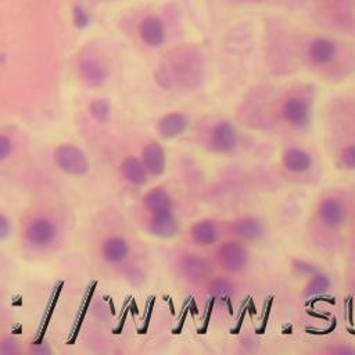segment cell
Returning a JSON list of instances; mask_svg holds the SVG:
<instances>
[{
    "label": "cell",
    "instance_id": "cell-24",
    "mask_svg": "<svg viewBox=\"0 0 355 355\" xmlns=\"http://www.w3.org/2000/svg\"><path fill=\"white\" fill-rule=\"evenodd\" d=\"M74 21L78 28H85L89 24V16L84 9L77 8L74 12Z\"/></svg>",
    "mask_w": 355,
    "mask_h": 355
},
{
    "label": "cell",
    "instance_id": "cell-3",
    "mask_svg": "<svg viewBox=\"0 0 355 355\" xmlns=\"http://www.w3.org/2000/svg\"><path fill=\"white\" fill-rule=\"evenodd\" d=\"M192 208L189 189H183L182 182H163L143 192L138 204V219L153 237L178 239Z\"/></svg>",
    "mask_w": 355,
    "mask_h": 355
},
{
    "label": "cell",
    "instance_id": "cell-7",
    "mask_svg": "<svg viewBox=\"0 0 355 355\" xmlns=\"http://www.w3.org/2000/svg\"><path fill=\"white\" fill-rule=\"evenodd\" d=\"M217 275L232 282L243 277L253 264L251 246L233 237H224L206 251Z\"/></svg>",
    "mask_w": 355,
    "mask_h": 355
},
{
    "label": "cell",
    "instance_id": "cell-9",
    "mask_svg": "<svg viewBox=\"0 0 355 355\" xmlns=\"http://www.w3.org/2000/svg\"><path fill=\"white\" fill-rule=\"evenodd\" d=\"M323 132H334L355 140V100H336L323 116Z\"/></svg>",
    "mask_w": 355,
    "mask_h": 355
},
{
    "label": "cell",
    "instance_id": "cell-15",
    "mask_svg": "<svg viewBox=\"0 0 355 355\" xmlns=\"http://www.w3.org/2000/svg\"><path fill=\"white\" fill-rule=\"evenodd\" d=\"M118 172L121 179L132 189H145L152 181L138 153L124 156L120 161Z\"/></svg>",
    "mask_w": 355,
    "mask_h": 355
},
{
    "label": "cell",
    "instance_id": "cell-25",
    "mask_svg": "<svg viewBox=\"0 0 355 355\" xmlns=\"http://www.w3.org/2000/svg\"><path fill=\"white\" fill-rule=\"evenodd\" d=\"M19 352L17 343L12 338H3L0 341V354H16Z\"/></svg>",
    "mask_w": 355,
    "mask_h": 355
},
{
    "label": "cell",
    "instance_id": "cell-6",
    "mask_svg": "<svg viewBox=\"0 0 355 355\" xmlns=\"http://www.w3.org/2000/svg\"><path fill=\"white\" fill-rule=\"evenodd\" d=\"M168 268L179 283L190 289H210L218 279L206 251L179 243L168 254Z\"/></svg>",
    "mask_w": 355,
    "mask_h": 355
},
{
    "label": "cell",
    "instance_id": "cell-8",
    "mask_svg": "<svg viewBox=\"0 0 355 355\" xmlns=\"http://www.w3.org/2000/svg\"><path fill=\"white\" fill-rule=\"evenodd\" d=\"M224 237V219L221 217H201L183 226L178 236V243L207 251Z\"/></svg>",
    "mask_w": 355,
    "mask_h": 355
},
{
    "label": "cell",
    "instance_id": "cell-13",
    "mask_svg": "<svg viewBox=\"0 0 355 355\" xmlns=\"http://www.w3.org/2000/svg\"><path fill=\"white\" fill-rule=\"evenodd\" d=\"M55 164L70 176H84L89 171V161L85 153L70 143L60 145L53 153Z\"/></svg>",
    "mask_w": 355,
    "mask_h": 355
},
{
    "label": "cell",
    "instance_id": "cell-17",
    "mask_svg": "<svg viewBox=\"0 0 355 355\" xmlns=\"http://www.w3.org/2000/svg\"><path fill=\"white\" fill-rule=\"evenodd\" d=\"M139 35L142 42L152 49L161 48L165 44L167 38L163 21L156 17H147L140 23Z\"/></svg>",
    "mask_w": 355,
    "mask_h": 355
},
{
    "label": "cell",
    "instance_id": "cell-10",
    "mask_svg": "<svg viewBox=\"0 0 355 355\" xmlns=\"http://www.w3.org/2000/svg\"><path fill=\"white\" fill-rule=\"evenodd\" d=\"M224 219V235L225 237L239 239L253 247L266 235L265 222L255 215H236Z\"/></svg>",
    "mask_w": 355,
    "mask_h": 355
},
{
    "label": "cell",
    "instance_id": "cell-23",
    "mask_svg": "<svg viewBox=\"0 0 355 355\" xmlns=\"http://www.w3.org/2000/svg\"><path fill=\"white\" fill-rule=\"evenodd\" d=\"M12 229H13V226H12L10 219L5 214L0 212V240L8 239L12 233Z\"/></svg>",
    "mask_w": 355,
    "mask_h": 355
},
{
    "label": "cell",
    "instance_id": "cell-19",
    "mask_svg": "<svg viewBox=\"0 0 355 355\" xmlns=\"http://www.w3.org/2000/svg\"><path fill=\"white\" fill-rule=\"evenodd\" d=\"M322 348H315L312 352L316 354H355V344L344 338H329L320 343Z\"/></svg>",
    "mask_w": 355,
    "mask_h": 355
},
{
    "label": "cell",
    "instance_id": "cell-14",
    "mask_svg": "<svg viewBox=\"0 0 355 355\" xmlns=\"http://www.w3.org/2000/svg\"><path fill=\"white\" fill-rule=\"evenodd\" d=\"M57 235V225L46 217H37L31 219L24 228L26 243L35 248L49 247L56 242Z\"/></svg>",
    "mask_w": 355,
    "mask_h": 355
},
{
    "label": "cell",
    "instance_id": "cell-21",
    "mask_svg": "<svg viewBox=\"0 0 355 355\" xmlns=\"http://www.w3.org/2000/svg\"><path fill=\"white\" fill-rule=\"evenodd\" d=\"M89 110L92 117L102 124L107 122L111 117V106L106 99H96L95 102H92Z\"/></svg>",
    "mask_w": 355,
    "mask_h": 355
},
{
    "label": "cell",
    "instance_id": "cell-1",
    "mask_svg": "<svg viewBox=\"0 0 355 355\" xmlns=\"http://www.w3.org/2000/svg\"><path fill=\"white\" fill-rule=\"evenodd\" d=\"M235 118L251 134L277 140L309 138L313 129L315 95L309 87L255 95L242 103Z\"/></svg>",
    "mask_w": 355,
    "mask_h": 355
},
{
    "label": "cell",
    "instance_id": "cell-12",
    "mask_svg": "<svg viewBox=\"0 0 355 355\" xmlns=\"http://www.w3.org/2000/svg\"><path fill=\"white\" fill-rule=\"evenodd\" d=\"M150 179H160L164 176L168 165L167 152L160 138H146L138 152Z\"/></svg>",
    "mask_w": 355,
    "mask_h": 355
},
{
    "label": "cell",
    "instance_id": "cell-20",
    "mask_svg": "<svg viewBox=\"0 0 355 355\" xmlns=\"http://www.w3.org/2000/svg\"><path fill=\"white\" fill-rule=\"evenodd\" d=\"M340 254L344 255L348 266L355 268V215H354V219L349 225V229H348V233L345 236L343 250H341Z\"/></svg>",
    "mask_w": 355,
    "mask_h": 355
},
{
    "label": "cell",
    "instance_id": "cell-22",
    "mask_svg": "<svg viewBox=\"0 0 355 355\" xmlns=\"http://www.w3.org/2000/svg\"><path fill=\"white\" fill-rule=\"evenodd\" d=\"M13 152V142L9 136L0 135V163L8 160Z\"/></svg>",
    "mask_w": 355,
    "mask_h": 355
},
{
    "label": "cell",
    "instance_id": "cell-5",
    "mask_svg": "<svg viewBox=\"0 0 355 355\" xmlns=\"http://www.w3.org/2000/svg\"><path fill=\"white\" fill-rule=\"evenodd\" d=\"M277 150L279 176L297 188H313L323 179V157L309 138L282 139Z\"/></svg>",
    "mask_w": 355,
    "mask_h": 355
},
{
    "label": "cell",
    "instance_id": "cell-11",
    "mask_svg": "<svg viewBox=\"0 0 355 355\" xmlns=\"http://www.w3.org/2000/svg\"><path fill=\"white\" fill-rule=\"evenodd\" d=\"M325 134V147L334 168L340 172L355 174V140L334 132Z\"/></svg>",
    "mask_w": 355,
    "mask_h": 355
},
{
    "label": "cell",
    "instance_id": "cell-16",
    "mask_svg": "<svg viewBox=\"0 0 355 355\" xmlns=\"http://www.w3.org/2000/svg\"><path fill=\"white\" fill-rule=\"evenodd\" d=\"M192 121L183 113H168L157 122V135L160 139L171 140L186 135Z\"/></svg>",
    "mask_w": 355,
    "mask_h": 355
},
{
    "label": "cell",
    "instance_id": "cell-2",
    "mask_svg": "<svg viewBox=\"0 0 355 355\" xmlns=\"http://www.w3.org/2000/svg\"><path fill=\"white\" fill-rule=\"evenodd\" d=\"M355 215V189L333 185L315 199L305 219V237L322 254H340Z\"/></svg>",
    "mask_w": 355,
    "mask_h": 355
},
{
    "label": "cell",
    "instance_id": "cell-4",
    "mask_svg": "<svg viewBox=\"0 0 355 355\" xmlns=\"http://www.w3.org/2000/svg\"><path fill=\"white\" fill-rule=\"evenodd\" d=\"M250 131L236 118L204 116L192 121L186 140L200 152L214 157H237L250 147Z\"/></svg>",
    "mask_w": 355,
    "mask_h": 355
},
{
    "label": "cell",
    "instance_id": "cell-18",
    "mask_svg": "<svg viewBox=\"0 0 355 355\" xmlns=\"http://www.w3.org/2000/svg\"><path fill=\"white\" fill-rule=\"evenodd\" d=\"M80 74L89 87H102L109 78L106 64L98 59H84L80 64Z\"/></svg>",
    "mask_w": 355,
    "mask_h": 355
}]
</instances>
